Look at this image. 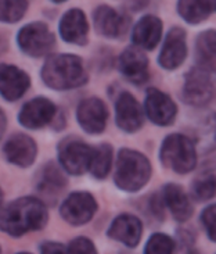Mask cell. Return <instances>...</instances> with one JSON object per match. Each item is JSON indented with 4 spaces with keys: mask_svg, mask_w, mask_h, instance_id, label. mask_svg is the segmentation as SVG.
<instances>
[{
    "mask_svg": "<svg viewBox=\"0 0 216 254\" xmlns=\"http://www.w3.org/2000/svg\"><path fill=\"white\" fill-rule=\"evenodd\" d=\"M48 221V204L34 196L13 200L0 210V231L13 238L43 229Z\"/></svg>",
    "mask_w": 216,
    "mask_h": 254,
    "instance_id": "1",
    "label": "cell"
},
{
    "mask_svg": "<svg viewBox=\"0 0 216 254\" xmlns=\"http://www.w3.org/2000/svg\"><path fill=\"white\" fill-rule=\"evenodd\" d=\"M42 81L54 90H72L88 82L85 63L72 53L49 55L41 69Z\"/></svg>",
    "mask_w": 216,
    "mask_h": 254,
    "instance_id": "2",
    "label": "cell"
},
{
    "mask_svg": "<svg viewBox=\"0 0 216 254\" xmlns=\"http://www.w3.org/2000/svg\"><path fill=\"white\" fill-rule=\"evenodd\" d=\"M153 174L151 163L143 153L133 149H121L115 164L114 182L121 190L139 192L149 184Z\"/></svg>",
    "mask_w": 216,
    "mask_h": 254,
    "instance_id": "3",
    "label": "cell"
},
{
    "mask_svg": "<svg viewBox=\"0 0 216 254\" xmlns=\"http://www.w3.org/2000/svg\"><path fill=\"white\" fill-rule=\"evenodd\" d=\"M160 160L170 171L186 175L196 170L198 151L191 137L183 133H170L162 140Z\"/></svg>",
    "mask_w": 216,
    "mask_h": 254,
    "instance_id": "4",
    "label": "cell"
},
{
    "mask_svg": "<svg viewBox=\"0 0 216 254\" xmlns=\"http://www.w3.org/2000/svg\"><path fill=\"white\" fill-rule=\"evenodd\" d=\"M216 96V72L203 67H193L184 75L183 100L193 107H204Z\"/></svg>",
    "mask_w": 216,
    "mask_h": 254,
    "instance_id": "5",
    "label": "cell"
},
{
    "mask_svg": "<svg viewBox=\"0 0 216 254\" xmlns=\"http://www.w3.org/2000/svg\"><path fill=\"white\" fill-rule=\"evenodd\" d=\"M15 41L24 55L32 59H41L52 55L55 46V35L50 31L48 24L34 21L20 28Z\"/></svg>",
    "mask_w": 216,
    "mask_h": 254,
    "instance_id": "6",
    "label": "cell"
},
{
    "mask_svg": "<svg viewBox=\"0 0 216 254\" xmlns=\"http://www.w3.org/2000/svg\"><path fill=\"white\" fill-rule=\"evenodd\" d=\"M58 163L69 175H83L90 168L93 147L81 137L68 136L58 144Z\"/></svg>",
    "mask_w": 216,
    "mask_h": 254,
    "instance_id": "7",
    "label": "cell"
},
{
    "mask_svg": "<svg viewBox=\"0 0 216 254\" xmlns=\"http://www.w3.org/2000/svg\"><path fill=\"white\" fill-rule=\"evenodd\" d=\"M97 201L89 192H72L62 200L60 215L72 227H82L88 224L97 213Z\"/></svg>",
    "mask_w": 216,
    "mask_h": 254,
    "instance_id": "8",
    "label": "cell"
},
{
    "mask_svg": "<svg viewBox=\"0 0 216 254\" xmlns=\"http://www.w3.org/2000/svg\"><path fill=\"white\" fill-rule=\"evenodd\" d=\"M187 34L180 27H172L163 36L158 64L162 69L175 71L180 68L187 59Z\"/></svg>",
    "mask_w": 216,
    "mask_h": 254,
    "instance_id": "9",
    "label": "cell"
},
{
    "mask_svg": "<svg viewBox=\"0 0 216 254\" xmlns=\"http://www.w3.org/2000/svg\"><path fill=\"white\" fill-rule=\"evenodd\" d=\"M67 185L68 181L64 175V170L54 161H49L42 165L35 175V188L41 196L39 199L50 206H54L57 203Z\"/></svg>",
    "mask_w": 216,
    "mask_h": 254,
    "instance_id": "10",
    "label": "cell"
},
{
    "mask_svg": "<svg viewBox=\"0 0 216 254\" xmlns=\"http://www.w3.org/2000/svg\"><path fill=\"white\" fill-rule=\"evenodd\" d=\"M144 114L153 124L158 127H169L177 117V104L168 93L150 88L144 97Z\"/></svg>",
    "mask_w": 216,
    "mask_h": 254,
    "instance_id": "11",
    "label": "cell"
},
{
    "mask_svg": "<svg viewBox=\"0 0 216 254\" xmlns=\"http://www.w3.org/2000/svg\"><path fill=\"white\" fill-rule=\"evenodd\" d=\"M55 104L48 97L38 96L21 107L18 113V123L27 129H41L46 125L53 124L57 116Z\"/></svg>",
    "mask_w": 216,
    "mask_h": 254,
    "instance_id": "12",
    "label": "cell"
},
{
    "mask_svg": "<svg viewBox=\"0 0 216 254\" xmlns=\"http://www.w3.org/2000/svg\"><path fill=\"white\" fill-rule=\"evenodd\" d=\"M76 121L86 133L99 135L107 127V106L99 97L83 99L76 107Z\"/></svg>",
    "mask_w": 216,
    "mask_h": 254,
    "instance_id": "13",
    "label": "cell"
},
{
    "mask_svg": "<svg viewBox=\"0 0 216 254\" xmlns=\"http://www.w3.org/2000/svg\"><path fill=\"white\" fill-rule=\"evenodd\" d=\"M115 123L126 133H133L144 124V109L129 92H122L115 102Z\"/></svg>",
    "mask_w": 216,
    "mask_h": 254,
    "instance_id": "14",
    "label": "cell"
},
{
    "mask_svg": "<svg viewBox=\"0 0 216 254\" xmlns=\"http://www.w3.org/2000/svg\"><path fill=\"white\" fill-rule=\"evenodd\" d=\"M118 69L122 76L133 85H143L150 78L149 57L144 50L130 46L126 48L118 59Z\"/></svg>",
    "mask_w": 216,
    "mask_h": 254,
    "instance_id": "15",
    "label": "cell"
},
{
    "mask_svg": "<svg viewBox=\"0 0 216 254\" xmlns=\"http://www.w3.org/2000/svg\"><path fill=\"white\" fill-rule=\"evenodd\" d=\"M93 24L97 34L108 39H118L128 32L130 18L114 7L102 4L93 11Z\"/></svg>",
    "mask_w": 216,
    "mask_h": 254,
    "instance_id": "16",
    "label": "cell"
},
{
    "mask_svg": "<svg viewBox=\"0 0 216 254\" xmlns=\"http://www.w3.org/2000/svg\"><path fill=\"white\" fill-rule=\"evenodd\" d=\"M31 86V78L24 69L1 63L0 64V96L6 102H17Z\"/></svg>",
    "mask_w": 216,
    "mask_h": 254,
    "instance_id": "17",
    "label": "cell"
},
{
    "mask_svg": "<svg viewBox=\"0 0 216 254\" xmlns=\"http://www.w3.org/2000/svg\"><path fill=\"white\" fill-rule=\"evenodd\" d=\"M163 36V22L154 14H144L140 20L136 22L132 32L130 39L136 48L142 50H154L161 43Z\"/></svg>",
    "mask_w": 216,
    "mask_h": 254,
    "instance_id": "18",
    "label": "cell"
},
{
    "mask_svg": "<svg viewBox=\"0 0 216 254\" xmlns=\"http://www.w3.org/2000/svg\"><path fill=\"white\" fill-rule=\"evenodd\" d=\"M3 154L10 164L28 168L38 157V144L25 133H14L3 146Z\"/></svg>",
    "mask_w": 216,
    "mask_h": 254,
    "instance_id": "19",
    "label": "cell"
},
{
    "mask_svg": "<svg viewBox=\"0 0 216 254\" xmlns=\"http://www.w3.org/2000/svg\"><path fill=\"white\" fill-rule=\"evenodd\" d=\"M58 34L65 43L76 46L86 45L89 36V22L83 10L74 7L62 14L58 22Z\"/></svg>",
    "mask_w": 216,
    "mask_h": 254,
    "instance_id": "20",
    "label": "cell"
},
{
    "mask_svg": "<svg viewBox=\"0 0 216 254\" xmlns=\"http://www.w3.org/2000/svg\"><path fill=\"white\" fill-rule=\"evenodd\" d=\"M107 235L126 248H136L142 241V221L133 214H121L111 222Z\"/></svg>",
    "mask_w": 216,
    "mask_h": 254,
    "instance_id": "21",
    "label": "cell"
},
{
    "mask_svg": "<svg viewBox=\"0 0 216 254\" xmlns=\"http://www.w3.org/2000/svg\"><path fill=\"white\" fill-rule=\"evenodd\" d=\"M161 196L165 207L177 222H186L191 218L194 207L182 186L177 184H166L162 188Z\"/></svg>",
    "mask_w": 216,
    "mask_h": 254,
    "instance_id": "22",
    "label": "cell"
},
{
    "mask_svg": "<svg viewBox=\"0 0 216 254\" xmlns=\"http://www.w3.org/2000/svg\"><path fill=\"white\" fill-rule=\"evenodd\" d=\"M176 10L184 22L198 25L216 13V0H177Z\"/></svg>",
    "mask_w": 216,
    "mask_h": 254,
    "instance_id": "23",
    "label": "cell"
},
{
    "mask_svg": "<svg viewBox=\"0 0 216 254\" xmlns=\"http://www.w3.org/2000/svg\"><path fill=\"white\" fill-rule=\"evenodd\" d=\"M194 56L198 67L216 72V29H205L197 35Z\"/></svg>",
    "mask_w": 216,
    "mask_h": 254,
    "instance_id": "24",
    "label": "cell"
},
{
    "mask_svg": "<svg viewBox=\"0 0 216 254\" xmlns=\"http://www.w3.org/2000/svg\"><path fill=\"white\" fill-rule=\"evenodd\" d=\"M196 144L197 151L211 153L216 150V113H211L200 121L196 129V139L193 140Z\"/></svg>",
    "mask_w": 216,
    "mask_h": 254,
    "instance_id": "25",
    "label": "cell"
},
{
    "mask_svg": "<svg viewBox=\"0 0 216 254\" xmlns=\"http://www.w3.org/2000/svg\"><path fill=\"white\" fill-rule=\"evenodd\" d=\"M111 165H112V147L108 143H102L97 147H93V156L89 168L92 175L96 179L107 178V175L111 171Z\"/></svg>",
    "mask_w": 216,
    "mask_h": 254,
    "instance_id": "26",
    "label": "cell"
},
{
    "mask_svg": "<svg viewBox=\"0 0 216 254\" xmlns=\"http://www.w3.org/2000/svg\"><path fill=\"white\" fill-rule=\"evenodd\" d=\"M191 196L193 199L204 203L214 199L216 196V174L205 171L200 174L191 184Z\"/></svg>",
    "mask_w": 216,
    "mask_h": 254,
    "instance_id": "27",
    "label": "cell"
},
{
    "mask_svg": "<svg viewBox=\"0 0 216 254\" xmlns=\"http://www.w3.org/2000/svg\"><path fill=\"white\" fill-rule=\"evenodd\" d=\"M28 0H0V22L15 24L27 14Z\"/></svg>",
    "mask_w": 216,
    "mask_h": 254,
    "instance_id": "28",
    "label": "cell"
},
{
    "mask_svg": "<svg viewBox=\"0 0 216 254\" xmlns=\"http://www.w3.org/2000/svg\"><path fill=\"white\" fill-rule=\"evenodd\" d=\"M176 250V241L169 235L157 234L151 235L144 246L146 254H172Z\"/></svg>",
    "mask_w": 216,
    "mask_h": 254,
    "instance_id": "29",
    "label": "cell"
},
{
    "mask_svg": "<svg viewBox=\"0 0 216 254\" xmlns=\"http://www.w3.org/2000/svg\"><path fill=\"white\" fill-rule=\"evenodd\" d=\"M200 221L205 229L208 239L216 243V203H212L204 208L200 215Z\"/></svg>",
    "mask_w": 216,
    "mask_h": 254,
    "instance_id": "30",
    "label": "cell"
},
{
    "mask_svg": "<svg viewBox=\"0 0 216 254\" xmlns=\"http://www.w3.org/2000/svg\"><path fill=\"white\" fill-rule=\"evenodd\" d=\"M97 252L95 248V243L90 241L89 238L85 236H79L75 238L68 243L67 253H76V254H93Z\"/></svg>",
    "mask_w": 216,
    "mask_h": 254,
    "instance_id": "31",
    "label": "cell"
},
{
    "mask_svg": "<svg viewBox=\"0 0 216 254\" xmlns=\"http://www.w3.org/2000/svg\"><path fill=\"white\" fill-rule=\"evenodd\" d=\"M196 243V238L193 232L190 229H177V241H176V245L182 246L186 252H190L191 246H194Z\"/></svg>",
    "mask_w": 216,
    "mask_h": 254,
    "instance_id": "32",
    "label": "cell"
},
{
    "mask_svg": "<svg viewBox=\"0 0 216 254\" xmlns=\"http://www.w3.org/2000/svg\"><path fill=\"white\" fill-rule=\"evenodd\" d=\"M39 252L41 253L52 254V253H67V248L60 243V242L45 241L39 245Z\"/></svg>",
    "mask_w": 216,
    "mask_h": 254,
    "instance_id": "33",
    "label": "cell"
},
{
    "mask_svg": "<svg viewBox=\"0 0 216 254\" xmlns=\"http://www.w3.org/2000/svg\"><path fill=\"white\" fill-rule=\"evenodd\" d=\"M147 4H149V0H129L128 8L129 10H132L133 13H136V11L143 10Z\"/></svg>",
    "mask_w": 216,
    "mask_h": 254,
    "instance_id": "34",
    "label": "cell"
},
{
    "mask_svg": "<svg viewBox=\"0 0 216 254\" xmlns=\"http://www.w3.org/2000/svg\"><path fill=\"white\" fill-rule=\"evenodd\" d=\"M7 128V117L4 114V111L0 109V140L4 136V132Z\"/></svg>",
    "mask_w": 216,
    "mask_h": 254,
    "instance_id": "35",
    "label": "cell"
},
{
    "mask_svg": "<svg viewBox=\"0 0 216 254\" xmlns=\"http://www.w3.org/2000/svg\"><path fill=\"white\" fill-rule=\"evenodd\" d=\"M4 49H6V42H4V39L0 36V55L4 52Z\"/></svg>",
    "mask_w": 216,
    "mask_h": 254,
    "instance_id": "36",
    "label": "cell"
},
{
    "mask_svg": "<svg viewBox=\"0 0 216 254\" xmlns=\"http://www.w3.org/2000/svg\"><path fill=\"white\" fill-rule=\"evenodd\" d=\"M3 200H4V196H3V190H1V188H0V210H1V207H3Z\"/></svg>",
    "mask_w": 216,
    "mask_h": 254,
    "instance_id": "37",
    "label": "cell"
},
{
    "mask_svg": "<svg viewBox=\"0 0 216 254\" xmlns=\"http://www.w3.org/2000/svg\"><path fill=\"white\" fill-rule=\"evenodd\" d=\"M52 3H55V4H60V3H64V1H67V0H50Z\"/></svg>",
    "mask_w": 216,
    "mask_h": 254,
    "instance_id": "38",
    "label": "cell"
},
{
    "mask_svg": "<svg viewBox=\"0 0 216 254\" xmlns=\"http://www.w3.org/2000/svg\"><path fill=\"white\" fill-rule=\"evenodd\" d=\"M0 252H1V249H0Z\"/></svg>",
    "mask_w": 216,
    "mask_h": 254,
    "instance_id": "39",
    "label": "cell"
}]
</instances>
